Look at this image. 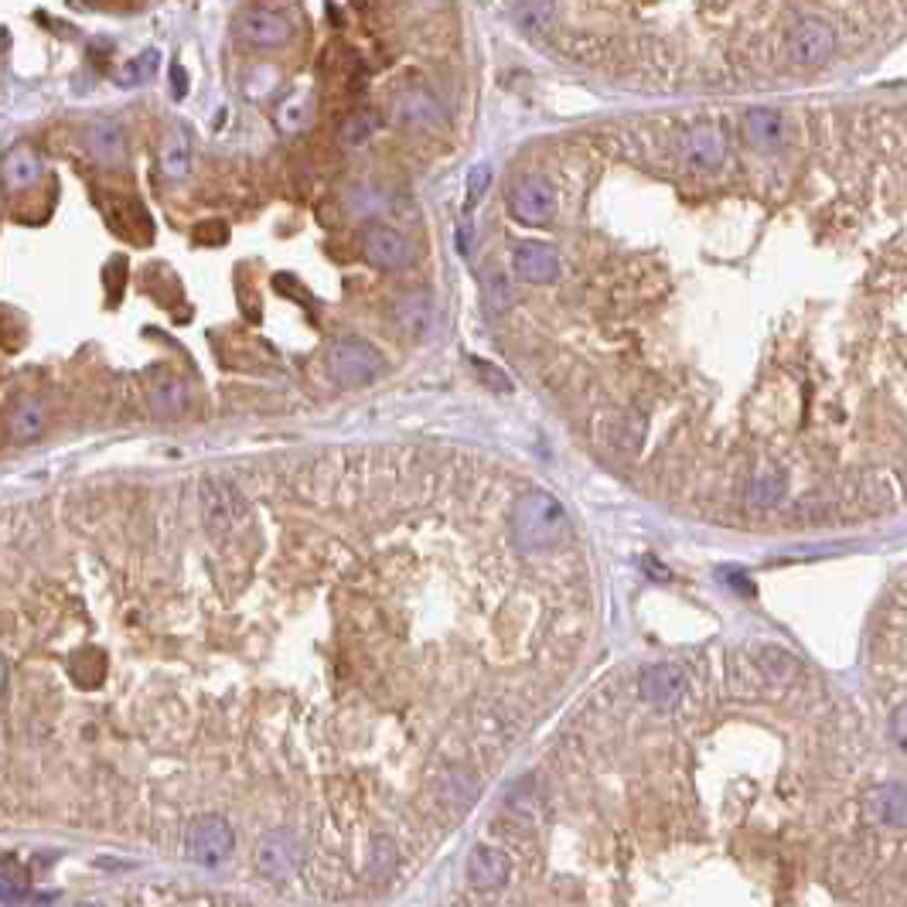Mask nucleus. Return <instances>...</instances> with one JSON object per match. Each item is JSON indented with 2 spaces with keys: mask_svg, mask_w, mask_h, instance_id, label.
Listing matches in <instances>:
<instances>
[{
  "mask_svg": "<svg viewBox=\"0 0 907 907\" xmlns=\"http://www.w3.org/2000/svg\"><path fill=\"white\" fill-rule=\"evenodd\" d=\"M382 205L386 202H382V194L376 188H355V194H351V209L362 212V215H376Z\"/></svg>",
  "mask_w": 907,
  "mask_h": 907,
  "instance_id": "32",
  "label": "nucleus"
},
{
  "mask_svg": "<svg viewBox=\"0 0 907 907\" xmlns=\"http://www.w3.org/2000/svg\"><path fill=\"white\" fill-rule=\"evenodd\" d=\"M232 850V830L219 815H202L188 825V856L199 863H222Z\"/></svg>",
  "mask_w": 907,
  "mask_h": 907,
  "instance_id": "5",
  "label": "nucleus"
},
{
  "mask_svg": "<svg viewBox=\"0 0 907 907\" xmlns=\"http://www.w3.org/2000/svg\"><path fill=\"white\" fill-rule=\"evenodd\" d=\"M328 372L341 386H362L379 376V351L366 338H341L328 351Z\"/></svg>",
  "mask_w": 907,
  "mask_h": 907,
  "instance_id": "2",
  "label": "nucleus"
},
{
  "mask_svg": "<svg viewBox=\"0 0 907 907\" xmlns=\"http://www.w3.org/2000/svg\"><path fill=\"white\" fill-rule=\"evenodd\" d=\"M191 235H194V243H202V246H222V243L229 240V229H225V222L209 219V222H199V225H194Z\"/></svg>",
  "mask_w": 907,
  "mask_h": 907,
  "instance_id": "28",
  "label": "nucleus"
},
{
  "mask_svg": "<svg viewBox=\"0 0 907 907\" xmlns=\"http://www.w3.org/2000/svg\"><path fill=\"white\" fill-rule=\"evenodd\" d=\"M894 737H897V743L907 751V703L894 714Z\"/></svg>",
  "mask_w": 907,
  "mask_h": 907,
  "instance_id": "34",
  "label": "nucleus"
},
{
  "mask_svg": "<svg viewBox=\"0 0 907 907\" xmlns=\"http://www.w3.org/2000/svg\"><path fill=\"white\" fill-rule=\"evenodd\" d=\"M511 304V284L502 270H492L488 281H485V310L488 314H505Z\"/></svg>",
  "mask_w": 907,
  "mask_h": 907,
  "instance_id": "23",
  "label": "nucleus"
},
{
  "mask_svg": "<svg viewBox=\"0 0 907 907\" xmlns=\"http://www.w3.org/2000/svg\"><path fill=\"white\" fill-rule=\"evenodd\" d=\"M154 72H157V52L154 49H147L140 59H134L124 72H120V83H147V78H154Z\"/></svg>",
  "mask_w": 907,
  "mask_h": 907,
  "instance_id": "26",
  "label": "nucleus"
},
{
  "mask_svg": "<svg viewBox=\"0 0 907 907\" xmlns=\"http://www.w3.org/2000/svg\"><path fill=\"white\" fill-rule=\"evenodd\" d=\"M191 168V150H188V137L184 130H171L168 140H165V150H161V171L168 178H184Z\"/></svg>",
  "mask_w": 907,
  "mask_h": 907,
  "instance_id": "22",
  "label": "nucleus"
},
{
  "mask_svg": "<svg viewBox=\"0 0 907 907\" xmlns=\"http://www.w3.org/2000/svg\"><path fill=\"white\" fill-rule=\"evenodd\" d=\"M86 147L89 154L96 157L99 165L106 168H120L127 161V134L120 124H113V120H99L89 127L86 134Z\"/></svg>",
  "mask_w": 907,
  "mask_h": 907,
  "instance_id": "14",
  "label": "nucleus"
},
{
  "mask_svg": "<svg viewBox=\"0 0 907 907\" xmlns=\"http://www.w3.org/2000/svg\"><path fill=\"white\" fill-rule=\"evenodd\" d=\"M202 519H205L209 536H225L232 529L235 502H232V492L222 482H212V478L202 482Z\"/></svg>",
  "mask_w": 907,
  "mask_h": 907,
  "instance_id": "15",
  "label": "nucleus"
},
{
  "mask_svg": "<svg viewBox=\"0 0 907 907\" xmlns=\"http://www.w3.org/2000/svg\"><path fill=\"white\" fill-rule=\"evenodd\" d=\"M397 116L407 127H420V130H437L447 127V109L441 106V99L426 93V89H407L397 99Z\"/></svg>",
  "mask_w": 907,
  "mask_h": 907,
  "instance_id": "9",
  "label": "nucleus"
},
{
  "mask_svg": "<svg viewBox=\"0 0 907 907\" xmlns=\"http://www.w3.org/2000/svg\"><path fill=\"white\" fill-rule=\"evenodd\" d=\"M83 907H96V904H83Z\"/></svg>",
  "mask_w": 907,
  "mask_h": 907,
  "instance_id": "38",
  "label": "nucleus"
},
{
  "mask_svg": "<svg viewBox=\"0 0 907 907\" xmlns=\"http://www.w3.org/2000/svg\"><path fill=\"white\" fill-rule=\"evenodd\" d=\"M362 253L379 270H403L410 263V243L389 225H369L362 232Z\"/></svg>",
  "mask_w": 907,
  "mask_h": 907,
  "instance_id": "7",
  "label": "nucleus"
},
{
  "mask_svg": "<svg viewBox=\"0 0 907 907\" xmlns=\"http://www.w3.org/2000/svg\"><path fill=\"white\" fill-rule=\"evenodd\" d=\"M45 423H49V413H45V407L38 403L34 397H21L8 410V433H11V441H18V444H28V441L42 437Z\"/></svg>",
  "mask_w": 907,
  "mask_h": 907,
  "instance_id": "17",
  "label": "nucleus"
},
{
  "mask_svg": "<svg viewBox=\"0 0 907 907\" xmlns=\"http://www.w3.org/2000/svg\"><path fill=\"white\" fill-rule=\"evenodd\" d=\"M0 181H4L8 191H24V188L38 184L42 181V157L24 144L11 147L4 154V161H0Z\"/></svg>",
  "mask_w": 907,
  "mask_h": 907,
  "instance_id": "13",
  "label": "nucleus"
},
{
  "mask_svg": "<svg viewBox=\"0 0 907 907\" xmlns=\"http://www.w3.org/2000/svg\"><path fill=\"white\" fill-rule=\"evenodd\" d=\"M147 400H150L154 416H161V420H178V416H184L188 407H191V392H188V382H184L181 376H161V379H154V382H150Z\"/></svg>",
  "mask_w": 907,
  "mask_h": 907,
  "instance_id": "12",
  "label": "nucleus"
},
{
  "mask_svg": "<svg viewBox=\"0 0 907 907\" xmlns=\"http://www.w3.org/2000/svg\"><path fill=\"white\" fill-rule=\"evenodd\" d=\"M836 49V31L825 24L822 18H805L799 21V28L788 38V52H792V62L802 68L822 65L825 59L833 55Z\"/></svg>",
  "mask_w": 907,
  "mask_h": 907,
  "instance_id": "4",
  "label": "nucleus"
},
{
  "mask_svg": "<svg viewBox=\"0 0 907 907\" xmlns=\"http://www.w3.org/2000/svg\"><path fill=\"white\" fill-rule=\"evenodd\" d=\"M511 212H516L519 222L529 225H542L557 215V194L542 178H523L516 188H511Z\"/></svg>",
  "mask_w": 907,
  "mask_h": 907,
  "instance_id": "6",
  "label": "nucleus"
},
{
  "mask_svg": "<svg viewBox=\"0 0 907 907\" xmlns=\"http://www.w3.org/2000/svg\"><path fill=\"white\" fill-rule=\"evenodd\" d=\"M467 874L475 877L478 887H498L508 877V856L495 846H475L467 859Z\"/></svg>",
  "mask_w": 907,
  "mask_h": 907,
  "instance_id": "19",
  "label": "nucleus"
},
{
  "mask_svg": "<svg viewBox=\"0 0 907 907\" xmlns=\"http://www.w3.org/2000/svg\"><path fill=\"white\" fill-rule=\"evenodd\" d=\"M866 815L894 825V830H904L907 825V788L904 784H884L877 792L866 799Z\"/></svg>",
  "mask_w": 907,
  "mask_h": 907,
  "instance_id": "18",
  "label": "nucleus"
},
{
  "mask_svg": "<svg viewBox=\"0 0 907 907\" xmlns=\"http://www.w3.org/2000/svg\"><path fill=\"white\" fill-rule=\"evenodd\" d=\"M488 181H492V168L488 165H478L475 171L467 175V209H475L482 202V194L488 191Z\"/></svg>",
  "mask_w": 907,
  "mask_h": 907,
  "instance_id": "30",
  "label": "nucleus"
},
{
  "mask_svg": "<svg viewBox=\"0 0 907 907\" xmlns=\"http://www.w3.org/2000/svg\"><path fill=\"white\" fill-rule=\"evenodd\" d=\"M471 235H475V229H471V219H464V222L457 225V253H461V256L471 253Z\"/></svg>",
  "mask_w": 907,
  "mask_h": 907,
  "instance_id": "35",
  "label": "nucleus"
},
{
  "mask_svg": "<svg viewBox=\"0 0 907 907\" xmlns=\"http://www.w3.org/2000/svg\"><path fill=\"white\" fill-rule=\"evenodd\" d=\"M645 573L648 577H658V580H665L668 573H665V567L662 563H655V560H645Z\"/></svg>",
  "mask_w": 907,
  "mask_h": 907,
  "instance_id": "37",
  "label": "nucleus"
},
{
  "mask_svg": "<svg viewBox=\"0 0 907 907\" xmlns=\"http://www.w3.org/2000/svg\"><path fill=\"white\" fill-rule=\"evenodd\" d=\"M781 485H784V478L781 475H768V478H758L755 482V488H751V502L755 505H774L778 498H781Z\"/></svg>",
  "mask_w": 907,
  "mask_h": 907,
  "instance_id": "29",
  "label": "nucleus"
},
{
  "mask_svg": "<svg viewBox=\"0 0 907 907\" xmlns=\"http://www.w3.org/2000/svg\"><path fill=\"white\" fill-rule=\"evenodd\" d=\"M511 14H516V21H519L523 28H539V24L549 21L553 8H549V4H516V8H511Z\"/></svg>",
  "mask_w": 907,
  "mask_h": 907,
  "instance_id": "31",
  "label": "nucleus"
},
{
  "mask_svg": "<svg viewBox=\"0 0 907 907\" xmlns=\"http://www.w3.org/2000/svg\"><path fill=\"white\" fill-rule=\"evenodd\" d=\"M294 24L287 14L273 11V8H246L235 18V34L243 38L246 45H256V49H277L291 38Z\"/></svg>",
  "mask_w": 907,
  "mask_h": 907,
  "instance_id": "3",
  "label": "nucleus"
},
{
  "mask_svg": "<svg viewBox=\"0 0 907 907\" xmlns=\"http://www.w3.org/2000/svg\"><path fill=\"white\" fill-rule=\"evenodd\" d=\"M392 318L400 321L403 331L430 338L433 328H437V307H433V300L426 294H407L392 304Z\"/></svg>",
  "mask_w": 907,
  "mask_h": 907,
  "instance_id": "16",
  "label": "nucleus"
},
{
  "mask_svg": "<svg viewBox=\"0 0 907 907\" xmlns=\"http://www.w3.org/2000/svg\"><path fill=\"white\" fill-rule=\"evenodd\" d=\"M297 866V846L291 836L277 833L260 846V871L270 877H287Z\"/></svg>",
  "mask_w": 907,
  "mask_h": 907,
  "instance_id": "21",
  "label": "nucleus"
},
{
  "mask_svg": "<svg viewBox=\"0 0 907 907\" xmlns=\"http://www.w3.org/2000/svg\"><path fill=\"white\" fill-rule=\"evenodd\" d=\"M743 134L751 140V147L758 150H781L788 144V124L778 109H768V106H755L743 113Z\"/></svg>",
  "mask_w": 907,
  "mask_h": 907,
  "instance_id": "10",
  "label": "nucleus"
},
{
  "mask_svg": "<svg viewBox=\"0 0 907 907\" xmlns=\"http://www.w3.org/2000/svg\"><path fill=\"white\" fill-rule=\"evenodd\" d=\"M369 137H372V116H366V113H351L348 120L341 124V140L351 144V147L366 144Z\"/></svg>",
  "mask_w": 907,
  "mask_h": 907,
  "instance_id": "25",
  "label": "nucleus"
},
{
  "mask_svg": "<svg viewBox=\"0 0 907 907\" xmlns=\"http://www.w3.org/2000/svg\"><path fill=\"white\" fill-rule=\"evenodd\" d=\"M72 673H75V683H83V686H96L106 673V658L103 652L96 648H86V652H78V658L72 662Z\"/></svg>",
  "mask_w": 907,
  "mask_h": 907,
  "instance_id": "24",
  "label": "nucleus"
},
{
  "mask_svg": "<svg viewBox=\"0 0 907 907\" xmlns=\"http://www.w3.org/2000/svg\"><path fill=\"white\" fill-rule=\"evenodd\" d=\"M109 277V284H113V300H120V291H124V277H127V270H124V260H113V266L103 273V281Z\"/></svg>",
  "mask_w": 907,
  "mask_h": 907,
  "instance_id": "33",
  "label": "nucleus"
},
{
  "mask_svg": "<svg viewBox=\"0 0 907 907\" xmlns=\"http://www.w3.org/2000/svg\"><path fill=\"white\" fill-rule=\"evenodd\" d=\"M511 263H516V277H523L526 284H549V281H557V273H560L557 250L549 243H539V240L519 243Z\"/></svg>",
  "mask_w": 907,
  "mask_h": 907,
  "instance_id": "8",
  "label": "nucleus"
},
{
  "mask_svg": "<svg viewBox=\"0 0 907 907\" xmlns=\"http://www.w3.org/2000/svg\"><path fill=\"white\" fill-rule=\"evenodd\" d=\"M686 154L696 168H717L727 154V140L717 127H696L686 140Z\"/></svg>",
  "mask_w": 907,
  "mask_h": 907,
  "instance_id": "20",
  "label": "nucleus"
},
{
  "mask_svg": "<svg viewBox=\"0 0 907 907\" xmlns=\"http://www.w3.org/2000/svg\"><path fill=\"white\" fill-rule=\"evenodd\" d=\"M171 93H175V99H184V93H188V78H184L181 65H171Z\"/></svg>",
  "mask_w": 907,
  "mask_h": 907,
  "instance_id": "36",
  "label": "nucleus"
},
{
  "mask_svg": "<svg viewBox=\"0 0 907 907\" xmlns=\"http://www.w3.org/2000/svg\"><path fill=\"white\" fill-rule=\"evenodd\" d=\"M567 532H570V516L553 495L542 488L519 495L516 508H511V536H516L523 553L553 549L567 539Z\"/></svg>",
  "mask_w": 907,
  "mask_h": 907,
  "instance_id": "1",
  "label": "nucleus"
},
{
  "mask_svg": "<svg viewBox=\"0 0 907 907\" xmlns=\"http://www.w3.org/2000/svg\"><path fill=\"white\" fill-rule=\"evenodd\" d=\"M761 662H764V668H768V676H771V679H778V683L792 679V673H795V662H792V655H784L781 648H768Z\"/></svg>",
  "mask_w": 907,
  "mask_h": 907,
  "instance_id": "27",
  "label": "nucleus"
},
{
  "mask_svg": "<svg viewBox=\"0 0 907 907\" xmlns=\"http://www.w3.org/2000/svg\"><path fill=\"white\" fill-rule=\"evenodd\" d=\"M683 689H686V676L676 665H652L642 673V699L658 709L676 706Z\"/></svg>",
  "mask_w": 907,
  "mask_h": 907,
  "instance_id": "11",
  "label": "nucleus"
}]
</instances>
